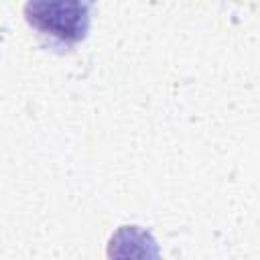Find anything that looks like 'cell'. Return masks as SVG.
Returning <instances> with one entry per match:
<instances>
[{
  "instance_id": "6da1fadb",
  "label": "cell",
  "mask_w": 260,
  "mask_h": 260,
  "mask_svg": "<svg viewBox=\"0 0 260 260\" xmlns=\"http://www.w3.org/2000/svg\"><path fill=\"white\" fill-rule=\"evenodd\" d=\"M95 0H26L24 18L51 47L73 49L89 32Z\"/></svg>"
}]
</instances>
